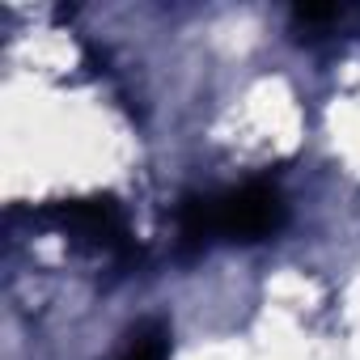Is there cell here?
Listing matches in <instances>:
<instances>
[{"label": "cell", "mask_w": 360, "mask_h": 360, "mask_svg": "<svg viewBox=\"0 0 360 360\" xmlns=\"http://www.w3.org/2000/svg\"><path fill=\"white\" fill-rule=\"evenodd\" d=\"M284 221H288L284 195L267 183H250V187L221 191V195H191L178 208V233L191 246H204L212 238L259 242V238L280 233Z\"/></svg>", "instance_id": "1"}, {"label": "cell", "mask_w": 360, "mask_h": 360, "mask_svg": "<svg viewBox=\"0 0 360 360\" xmlns=\"http://www.w3.org/2000/svg\"><path fill=\"white\" fill-rule=\"evenodd\" d=\"M115 360H169V330H165V322H140L127 335V343H123V352Z\"/></svg>", "instance_id": "2"}]
</instances>
